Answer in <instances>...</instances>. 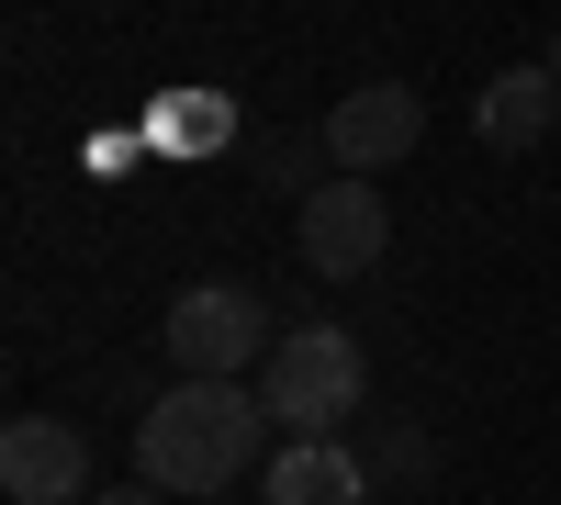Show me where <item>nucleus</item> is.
Listing matches in <instances>:
<instances>
[{
    "instance_id": "obj_9",
    "label": "nucleus",
    "mask_w": 561,
    "mask_h": 505,
    "mask_svg": "<svg viewBox=\"0 0 561 505\" xmlns=\"http://www.w3.org/2000/svg\"><path fill=\"white\" fill-rule=\"evenodd\" d=\"M248 180L280 192V203H304L314 180H325V135H259V147H248Z\"/></svg>"
},
{
    "instance_id": "obj_10",
    "label": "nucleus",
    "mask_w": 561,
    "mask_h": 505,
    "mask_svg": "<svg viewBox=\"0 0 561 505\" xmlns=\"http://www.w3.org/2000/svg\"><path fill=\"white\" fill-rule=\"evenodd\" d=\"M359 461H370V483H427V472H438V438L393 416V427H370V449H359Z\"/></svg>"
},
{
    "instance_id": "obj_13",
    "label": "nucleus",
    "mask_w": 561,
    "mask_h": 505,
    "mask_svg": "<svg viewBox=\"0 0 561 505\" xmlns=\"http://www.w3.org/2000/svg\"><path fill=\"white\" fill-rule=\"evenodd\" d=\"M214 505H225V494H214Z\"/></svg>"
},
{
    "instance_id": "obj_7",
    "label": "nucleus",
    "mask_w": 561,
    "mask_h": 505,
    "mask_svg": "<svg viewBox=\"0 0 561 505\" xmlns=\"http://www.w3.org/2000/svg\"><path fill=\"white\" fill-rule=\"evenodd\" d=\"M370 494V461L348 438H280L259 461V505H359Z\"/></svg>"
},
{
    "instance_id": "obj_5",
    "label": "nucleus",
    "mask_w": 561,
    "mask_h": 505,
    "mask_svg": "<svg viewBox=\"0 0 561 505\" xmlns=\"http://www.w3.org/2000/svg\"><path fill=\"white\" fill-rule=\"evenodd\" d=\"M314 135H325V169L370 180V169H404L415 147H427V102H415L404 79H359V90H337V113H325Z\"/></svg>"
},
{
    "instance_id": "obj_4",
    "label": "nucleus",
    "mask_w": 561,
    "mask_h": 505,
    "mask_svg": "<svg viewBox=\"0 0 561 505\" xmlns=\"http://www.w3.org/2000/svg\"><path fill=\"white\" fill-rule=\"evenodd\" d=\"M293 237H304V269H314V282H359V269H382V248H393V203H382V180L325 169L314 192L293 203Z\"/></svg>"
},
{
    "instance_id": "obj_12",
    "label": "nucleus",
    "mask_w": 561,
    "mask_h": 505,
    "mask_svg": "<svg viewBox=\"0 0 561 505\" xmlns=\"http://www.w3.org/2000/svg\"><path fill=\"white\" fill-rule=\"evenodd\" d=\"M539 68H550V79H561V34H550V57H539Z\"/></svg>"
},
{
    "instance_id": "obj_11",
    "label": "nucleus",
    "mask_w": 561,
    "mask_h": 505,
    "mask_svg": "<svg viewBox=\"0 0 561 505\" xmlns=\"http://www.w3.org/2000/svg\"><path fill=\"white\" fill-rule=\"evenodd\" d=\"M90 505H169V494H158L147 472H135V483H102V494H90Z\"/></svg>"
},
{
    "instance_id": "obj_8",
    "label": "nucleus",
    "mask_w": 561,
    "mask_h": 505,
    "mask_svg": "<svg viewBox=\"0 0 561 505\" xmlns=\"http://www.w3.org/2000/svg\"><path fill=\"white\" fill-rule=\"evenodd\" d=\"M550 113H561V79H550V68H505V79H483L472 135H483L494 158H517V147H539V135H550Z\"/></svg>"
},
{
    "instance_id": "obj_2",
    "label": "nucleus",
    "mask_w": 561,
    "mask_h": 505,
    "mask_svg": "<svg viewBox=\"0 0 561 505\" xmlns=\"http://www.w3.org/2000/svg\"><path fill=\"white\" fill-rule=\"evenodd\" d=\"M259 404L280 438H337L359 404H370V359L348 326H293L270 359H259Z\"/></svg>"
},
{
    "instance_id": "obj_1",
    "label": "nucleus",
    "mask_w": 561,
    "mask_h": 505,
    "mask_svg": "<svg viewBox=\"0 0 561 505\" xmlns=\"http://www.w3.org/2000/svg\"><path fill=\"white\" fill-rule=\"evenodd\" d=\"M259 438H270L259 382H169V393L147 404V427H135V472H147L158 494L214 505V494L237 483L248 461H270Z\"/></svg>"
},
{
    "instance_id": "obj_6",
    "label": "nucleus",
    "mask_w": 561,
    "mask_h": 505,
    "mask_svg": "<svg viewBox=\"0 0 561 505\" xmlns=\"http://www.w3.org/2000/svg\"><path fill=\"white\" fill-rule=\"evenodd\" d=\"M0 494L12 505H90V438L68 416H12L0 427Z\"/></svg>"
},
{
    "instance_id": "obj_3",
    "label": "nucleus",
    "mask_w": 561,
    "mask_h": 505,
    "mask_svg": "<svg viewBox=\"0 0 561 505\" xmlns=\"http://www.w3.org/2000/svg\"><path fill=\"white\" fill-rule=\"evenodd\" d=\"M158 348H169L180 382H259V359L280 348V326H270V303L248 282H192L158 314Z\"/></svg>"
}]
</instances>
